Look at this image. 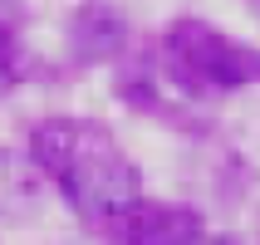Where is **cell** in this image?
Returning a JSON list of instances; mask_svg holds the SVG:
<instances>
[{
    "instance_id": "cell-4",
    "label": "cell",
    "mask_w": 260,
    "mask_h": 245,
    "mask_svg": "<svg viewBox=\"0 0 260 245\" xmlns=\"http://www.w3.org/2000/svg\"><path fill=\"white\" fill-rule=\"evenodd\" d=\"M113 93L128 103L133 113H143V118H157V123L182 128V132H206V123L191 113L187 103L167 98V74H162V64H152V59H133V64H123L118 79H113Z\"/></svg>"
},
{
    "instance_id": "cell-6",
    "label": "cell",
    "mask_w": 260,
    "mask_h": 245,
    "mask_svg": "<svg viewBox=\"0 0 260 245\" xmlns=\"http://www.w3.org/2000/svg\"><path fill=\"white\" fill-rule=\"evenodd\" d=\"M49 177L35 167L29 152L0 147V221H29L44 211Z\"/></svg>"
},
{
    "instance_id": "cell-1",
    "label": "cell",
    "mask_w": 260,
    "mask_h": 245,
    "mask_svg": "<svg viewBox=\"0 0 260 245\" xmlns=\"http://www.w3.org/2000/svg\"><path fill=\"white\" fill-rule=\"evenodd\" d=\"M25 152L49 177V187H59L74 216L108 240L123 231L128 211L143 201L138 162L93 118H44V123H35Z\"/></svg>"
},
{
    "instance_id": "cell-7",
    "label": "cell",
    "mask_w": 260,
    "mask_h": 245,
    "mask_svg": "<svg viewBox=\"0 0 260 245\" xmlns=\"http://www.w3.org/2000/svg\"><path fill=\"white\" fill-rule=\"evenodd\" d=\"M197 245H236V240H226V235H202Z\"/></svg>"
},
{
    "instance_id": "cell-5",
    "label": "cell",
    "mask_w": 260,
    "mask_h": 245,
    "mask_svg": "<svg viewBox=\"0 0 260 245\" xmlns=\"http://www.w3.org/2000/svg\"><path fill=\"white\" fill-rule=\"evenodd\" d=\"M118 245H197L202 240V211L177 201H138L113 235Z\"/></svg>"
},
{
    "instance_id": "cell-2",
    "label": "cell",
    "mask_w": 260,
    "mask_h": 245,
    "mask_svg": "<svg viewBox=\"0 0 260 245\" xmlns=\"http://www.w3.org/2000/svg\"><path fill=\"white\" fill-rule=\"evenodd\" d=\"M162 74L167 84L182 88L187 98H211V93H231V88L260 84V49L255 44L231 40L221 25L182 15L162 29Z\"/></svg>"
},
{
    "instance_id": "cell-3",
    "label": "cell",
    "mask_w": 260,
    "mask_h": 245,
    "mask_svg": "<svg viewBox=\"0 0 260 245\" xmlns=\"http://www.w3.org/2000/svg\"><path fill=\"white\" fill-rule=\"evenodd\" d=\"M128 44H133V29L113 5H79L64 25V49H69V64H79V69L118 64L128 54Z\"/></svg>"
}]
</instances>
